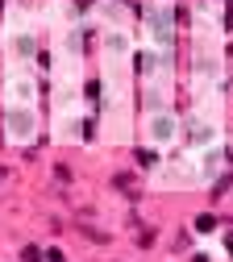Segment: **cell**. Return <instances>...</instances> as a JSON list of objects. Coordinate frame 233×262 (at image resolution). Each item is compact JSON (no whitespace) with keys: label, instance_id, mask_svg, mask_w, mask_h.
<instances>
[{"label":"cell","instance_id":"6da1fadb","mask_svg":"<svg viewBox=\"0 0 233 262\" xmlns=\"http://www.w3.org/2000/svg\"><path fill=\"white\" fill-rule=\"evenodd\" d=\"M213 229H217V216L213 212H204V216L196 221V233H213Z\"/></svg>","mask_w":233,"mask_h":262},{"label":"cell","instance_id":"7a4b0ae2","mask_svg":"<svg viewBox=\"0 0 233 262\" xmlns=\"http://www.w3.org/2000/svg\"><path fill=\"white\" fill-rule=\"evenodd\" d=\"M21 258H25V262H42V258H46V254H42V250H38V246H25V254H21Z\"/></svg>","mask_w":233,"mask_h":262},{"label":"cell","instance_id":"3957f363","mask_svg":"<svg viewBox=\"0 0 233 262\" xmlns=\"http://www.w3.org/2000/svg\"><path fill=\"white\" fill-rule=\"evenodd\" d=\"M46 262H67V258H62L58 250H50V254H46Z\"/></svg>","mask_w":233,"mask_h":262},{"label":"cell","instance_id":"277c9868","mask_svg":"<svg viewBox=\"0 0 233 262\" xmlns=\"http://www.w3.org/2000/svg\"><path fill=\"white\" fill-rule=\"evenodd\" d=\"M225 250H229V254H233V233H229V237H225Z\"/></svg>","mask_w":233,"mask_h":262},{"label":"cell","instance_id":"5b68a950","mask_svg":"<svg viewBox=\"0 0 233 262\" xmlns=\"http://www.w3.org/2000/svg\"><path fill=\"white\" fill-rule=\"evenodd\" d=\"M229 21H233V0H229Z\"/></svg>","mask_w":233,"mask_h":262}]
</instances>
